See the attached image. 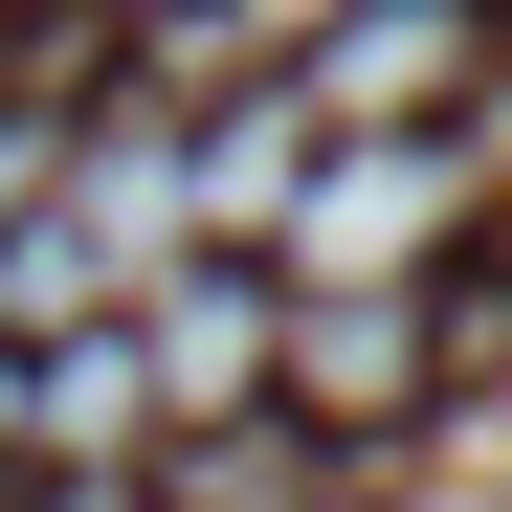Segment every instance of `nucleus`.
<instances>
[{
	"label": "nucleus",
	"mask_w": 512,
	"mask_h": 512,
	"mask_svg": "<svg viewBox=\"0 0 512 512\" xmlns=\"http://www.w3.org/2000/svg\"><path fill=\"white\" fill-rule=\"evenodd\" d=\"M45 179H67V112H0V223H23Z\"/></svg>",
	"instance_id": "nucleus-4"
},
{
	"label": "nucleus",
	"mask_w": 512,
	"mask_h": 512,
	"mask_svg": "<svg viewBox=\"0 0 512 512\" xmlns=\"http://www.w3.org/2000/svg\"><path fill=\"white\" fill-rule=\"evenodd\" d=\"M290 90H312V134H423L490 90V0H334L290 45Z\"/></svg>",
	"instance_id": "nucleus-2"
},
{
	"label": "nucleus",
	"mask_w": 512,
	"mask_h": 512,
	"mask_svg": "<svg viewBox=\"0 0 512 512\" xmlns=\"http://www.w3.org/2000/svg\"><path fill=\"white\" fill-rule=\"evenodd\" d=\"M134 512H312V423H290V401L156 423V446H134Z\"/></svg>",
	"instance_id": "nucleus-3"
},
{
	"label": "nucleus",
	"mask_w": 512,
	"mask_h": 512,
	"mask_svg": "<svg viewBox=\"0 0 512 512\" xmlns=\"http://www.w3.org/2000/svg\"><path fill=\"white\" fill-rule=\"evenodd\" d=\"M423 379H446L423 268H290V334H268V401L290 423H423Z\"/></svg>",
	"instance_id": "nucleus-1"
}]
</instances>
